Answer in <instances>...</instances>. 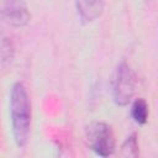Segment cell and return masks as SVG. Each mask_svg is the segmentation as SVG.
Here are the masks:
<instances>
[{
    "instance_id": "cell-4",
    "label": "cell",
    "mask_w": 158,
    "mask_h": 158,
    "mask_svg": "<svg viewBox=\"0 0 158 158\" xmlns=\"http://www.w3.org/2000/svg\"><path fill=\"white\" fill-rule=\"evenodd\" d=\"M0 19L15 27L28 23L31 15L25 0H0Z\"/></svg>"
},
{
    "instance_id": "cell-6",
    "label": "cell",
    "mask_w": 158,
    "mask_h": 158,
    "mask_svg": "<svg viewBox=\"0 0 158 158\" xmlns=\"http://www.w3.org/2000/svg\"><path fill=\"white\" fill-rule=\"evenodd\" d=\"M148 104L144 99L138 98L132 102L131 106V116L133 118V121L138 125H144L148 120Z\"/></svg>"
},
{
    "instance_id": "cell-3",
    "label": "cell",
    "mask_w": 158,
    "mask_h": 158,
    "mask_svg": "<svg viewBox=\"0 0 158 158\" xmlns=\"http://www.w3.org/2000/svg\"><path fill=\"white\" fill-rule=\"evenodd\" d=\"M88 147L100 157H109L115 152L116 141L110 125L100 121L91 122L85 128Z\"/></svg>"
},
{
    "instance_id": "cell-7",
    "label": "cell",
    "mask_w": 158,
    "mask_h": 158,
    "mask_svg": "<svg viewBox=\"0 0 158 158\" xmlns=\"http://www.w3.org/2000/svg\"><path fill=\"white\" fill-rule=\"evenodd\" d=\"M121 151H122V156L125 157H138L139 156V149H138V142H137V136L136 133L130 135L125 142L121 146Z\"/></svg>"
},
{
    "instance_id": "cell-5",
    "label": "cell",
    "mask_w": 158,
    "mask_h": 158,
    "mask_svg": "<svg viewBox=\"0 0 158 158\" xmlns=\"http://www.w3.org/2000/svg\"><path fill=\"white\" fill-rule=\"evenodd\" d=\"M105 6V0H75L77 14L83 23H90L98 20Z\"/></svg>"
},
{
    "instance_id": "cell-2",
    "label": "cell",
    "mask_w": 158,
    "mask_h": 158,
    "mask_svg": "<svg viewBox=\"0 0 158 158\" xmlns=\"http://www.w3.org/2000/svg\"><path fill=\"white\" fill-rule=\"evenodd\" d=\"M137 78L133 69L125 60L120 62L112 74L111 93L112 100L117 106H126L135 95Z\"/></svg>"
},
{
    "instance_id": "cell-1",
    "label": "cell",
    "mask_w": 158,
    "mask_h": 158,
    "mask_svg": "<svg viewBox=\"0 0 158 158\" xmlns=\"http://www.w3.org/2000/svg\"><path fill=\"white\" fill-rule=\"evenodd\" d=\"M9 111L11 121V132L17 147H25L31 132V101L25 85L15 83L10 90Z\"/></svg>"
}]
</instances>
